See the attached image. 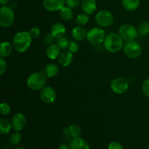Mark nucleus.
Masks as SVG:
<instances>
[{"mask_svg":"<svg viewBox=\"0 0 149 149\" xmlns=\"http://www.w3.org/2000/svg\"><path fill=\"white\" fill-rule=\"evenodd\" d=\"M32 38L29 31H23L15 34L13 39L14 49L19 53H23L30 47L32 42Z\"/></svg>","mask_w":149,"mask_h":149,"instance_id":"nucleus-1","label":"nucleus"},{"mask_svg":"<svg viewBox=\"0 0 149 149\" xmlns=\"http://www.w3.org/2000/svg\"><path fill=\"white\" fill-rule=\"evenodd\" d=\"M125 41L122 39L120 35L116 33H111L106 36L103 42L105 49L109 52L115 53L123 49Z\"/></svg>","mask_w":149,"mask_h":149,"instance_id":"nucleus-2","label":"nucleus"},{"mask_svg":"<svg viewBox=\"0 0 149 149\" xmlns=\"http://www.w3.org/2000/svg\"><path fill=\"white\" fill-rule=\"evenodd\" d=\"M28 87L33 91H41L47 84V76L45 73L37 72L32 73L28 77L26 81Z\"/></svg>","mask_w":149,"mask_h":149,"instance_id":"nucleus-3","label":"nucleus"},{"mask_svg":"<svg viewBox=\"0 0 149 149\" xmlns=\"http://www.w3.org/2000/svg\"><path fill=\"white\" fill-rule=\"evenodd\" d=\"M15 13L11 7L2 5L0 7V25L3 28H9L13 24Z\"/></svg>","mask_w":149,"mask_h":149,"instance_id":"nucleus-4","label":"nucleus"},{"mask_svg":"<svg viewBox=\"0 0 149 149\" xmlns=\"http://www.w3.org/2000/svg\"><path fill=\"white\" fill-rule=\"evenodd\" d=\"M105 38L106 33L102 28H92L87 31V40L93 45H98L103 43Z\"/></svg>","mask_w":149,"mask_h":149,"instance_id":"nucleus-5","label":"nucleus"},{"mask_svg":"<svg viewBox=\"0 0 149 149\" xmlns=\"http://www.w3.org/2000/svg\"><path fill=\"white\" fill-rule=\"evenodd\" d=\"M119 34L125 42L135 41L138 36V29L131 24H124L119 28Z\"/></svg>","mask_w":149,"mask_h":149,"instance_id":"nucleus-6","label":"nucleus"},{"mask_svg":"<svg viewBox=\"0 0 149 149\" xmlns=\"http://www.w3.org/2000/svg\"><path fill=\"white\" fill-rule=\"evenodd\" d=\"M124 53L127 57L135 59L140 57L142 53V47L141 45L135 41L127 42L123 47Z\"/></svg>","mask_w":149,"mask_h":149,"instance_id":"nucleus-7","label":"nucleus"},{"mask_svg":"<svg viewBox=\"0 0 149 149\" xmlns=\"http://www.w3.org/2000/svg\"><path fill=\"white\" fill-rule=\"evenodd\" d=\"M96 23L101 27H109L113 24L114 17L112 13L106 10H102L97 12L95 17Z\"/></svg>","mask_w":149,"mask_h":149,"instance_id":"nucleus-8","label":"nucleus"},{"mask_svg":"<svg viewBox=\"0 0 149 149\" xmlns=\"http://www.w3.org/2000/svg\"><path fill=\"white\" fill-rule=\"evenodd\" d=\"M110 87L113 93L122 95L126 93L129 89V82L123 77H117L112 80Z\"/></svg>","mask_w":149,"mask_h":149,"instance_id":"nucleus-9","label":"nucleus"},{"mask_svg":"<svg viewBox=\"0 0 149 149\" xmlns=\"http://www.w3.org/2000/svg\"><path fill=\"white\" fill-rule=\"evenodd\" d=\"M57 94L55 89L50 86H45L40 92V98L47 104H51L55 102Z\"/></svg>","mask_w":149,"mask_h":149,"instance_id":"nucleus-10","label":"nucleus"},{"mask_svg":"<svg viewBox=\"0 0 149 149\" xmlns=\"http://www.w3.org/2000/svg\"><path fill=\"white\" fill-rule=\"evenodd\" d=\"M65 4V0H43L44 8L48 12L60 11Z\"/></svg>","mask_w":149,"mask_h":149,"instance_id":"nucleus-11","label":"nucleus"},{"mask_svg":"<svg viewBox=\"0 0 149 149\" xmlns=\"http://www.w3.org/2000/svg\"><path fill=\"white\" fill-rule=\"evenodd\" d=\"M12 126L15 131H21L26 124V118L22 113H17L12 117Z\"/></svg>","mask_w":149,"mask_h":149,"instance_id":"nucleus-12","label":"nucleus"},{"mask_svg":"<svg viewBox=\"0 0 149 149\" xmlns=\"http://www.w3.org/2000/svg\"><path fill=\"white\" fill-rule=\"evenodd\" d=\"M50 33L55 39H59L65 36L66 33V28L62 23L57 22L52 26L50 29Z\"/></svg>","mask_w":149,"mask_h":149,"instance_id":"nucleus-13","label":"nucleus"},{"mask_svg":"<svg viewBox=\"0 0 149 149\" xmlns=\"http://www.w3.org/2000/svg\"><path fill=\"white\" fill-rule=\"evenodd\" d=\"M74 59V55L69 50H65L61 52L59 57H58V63L61 65L63 67H68L72 63Z\"/></svg>","mask_w":149,"mask_h":149,"instance_id":"nucleus-14","label":"nucleus"},{"mask_svg":"<svg viewBox=\"0 0 149 149\" xmlns=\"http://www.w3.org/2000/svg\"><path fill=\"white\" fill-rule=\"evenodd\" d=\"M81 7L84 13L90 15L97 9V1L96 0H81Z\"/></svg>","mask_w":149,"mask_h":149,"instance_id":"nucleus-15","label":"nucleus"},{"mask_svg":"<svg viewBox=\"0 0 149 149\" xmlns=\"http://www.w3.org/2000/svg\"><path fill=\"white\" fill-rule=\"evenodd\" d=\"M87 32L82 26L74 27L71 31V36L76 41H83L87 39Z\"/></svg>","mask_w":149,"mask_h":149,"instance_id":"nucleus-16","label":"nucleus"},{"mask_svg":"<svg viewBox=\"0 0 149 149\" xmlns=\"http://www.w3.org/2000/svg\"><path fill=\"white\" fill-rule=\"evenodd\" d=\"M69 146L71 149H90L88 143L80 137L73 138L70 142Z\"/></svg>","mask_w":149,"mask_h":149,"instance_id":"nucleus-17","label":"nucleus"},{"mask_svg":"<svg viewBox=\"0 0 149 149\" xmlns=\"http://www.w3.org/2000/svg\"><path fill=\"white\" fill-rule=\"evenodd\" d=\"M60 54H61V48L57 44L53 43L50 45H48V47L47 48L46 50V55L49 59H57L59 57Z\"/></svg>","mask_w":149,"mask_h":149,"instance_id":"nucleus-18","label":"nucleus"},{"mask_svg":"<svg viewBox=\"0 0 149 149\" xmlns=\"http://www.w3.org/2000/svg\"><path fill=\"white\" fill-rule=\"evenodd\" d=\"M14 47L13 44L9 42H3L0 45V57L6 58L10 56L12 53Z\"/></svg>","mask_w":149,"mask_h":149,"instance_id":"nucleus-19","label":"nucleus"},{"mask_svg":"<svg viewBox=\"0 0 149 149\" xmlns=\"http://www.w3.org/2000/svg\"><path fill=\"white\" fill-rule=\"evenodd\" d=\"M124 8L130 12H133L139 7L141 0H121Z\"/></svg>","mask_w":149,"mask_h":149,"instance_id":"nucleus-20","label":"nucleus"},{"mask_svg":"<svg viewBox=\"0 0 149 149\" xmlns=\"http://www.w3.org/2000/svg\"><path fill=\"white\" fill-rule=\"evenodd\" d=\"M58 71L59 68L56 64L49 63L45 65L44 73L47 78H53L58 74Z\"/></svg>","mask_w":149,"mask_h":149,"instance_id":"nucleus-21","label":"nucleus"},{"mask_svg":"<svg viewBox=\"0 0 149 149\" xmlns=\"http://www.w3.org/2000/svg\"><path fill=\"white\" fill-rule=\"evenodd\" d=\"M13 126L11 122L7 119L1 118L0 119V133L2 135H8L10 132Z\"/></svg>","mask_w":149,"mask_h":149,"instance_id":"nucleus-22","label":"nucleus"},{"mask_svg":"<svg viewBox=\"0 0 149 149\" xmlns=\"http://www.w3.org/2000/svg\"><path fill=\"white\" fill-rule=\"evenodd\" d=\"M59 14L61 18L65 21L71 20L74 17V13H73L72 9L68 7V6H66V7L64 6L59 11Z\"/></svg>","mask_w":149,"mask_h":149,"instance_id":"nucleus-23","label":"nucleus"},{"mask_svg":"<svg viewBox=\"0 0 149 149\" xmlns=\"http://www.w3.org/2000/svg\"><path fill=\"white\" fill-rule=\"evenodd\" d=\"M68 134L70 135V136L72 138H79L80 135H81V130L80 127L78 125H71V126L68 127Z\"/></svg>","mask_w":149,"mask_h":149,"instance_id":"nucleus-24","label":"nucleus"},{"mask_svg":"<svg viewBox=\"0 0 149 149\" xmlns=\"http://www.w3.org/2000/svg\"><path fill=\"white\" fill-rule=\"evenodd\" d=\"M22 140V135L20 131H15L10 135L9 141L12 146H17Z\"/></svg>","mask_w":149,"mask_h":149,"instance_id":"nucleus-25","label":"nucleus"},{"mask_svg":"<svg viewBox=\"0 0 149 149\" xmlns=\"http://www.w3.org/2000/svg\"><path fill=\"white\" fill-rule=\"evenodd\" d=\"M90 21V17L89 15L86 13H81L78 15V16L76 18V23L79 26H83L87 25Z\"/></svg>","mask_w":149,"mask_h":149,"instance_id":"nucleus-26","label":"nucleus"},{"mask_svg":"<svg viewBox=\"0 0 149 149\" xmlns=\"http://www.w3.org/2000/svg\"><path fill=\"white\" fill-rule=\"evenodd\" d=\"M138 31L141 36H146L149 34V22L144 21L139 25Z\"/></svg>","mask_w":149,"mask_h":149,"instance_id":"nucleus-27","label":"nucleus"},{"mask_svg":"<svg viewBox=\"0 0 149 149\" xmlns=\"http://www.w3.org/2000/svg\"><path fill=\"white\" fill-rule=\"evenodd\" d=\"M56 44L61 48V49H66L67 48H68V46H69L70 41L68 40V38L64 36L57 39Z\"/></svg>","mask_w":149,"mask_h":149,"instance_id":"nucleus-28","label":"nucleus"},{"mask_svg":"<svg viewBox=\"0 0 149 149\" xmlns=\"http://www.w3.org/2000/svg\"><path fill=\"white\" fill-rule=\"evenodd\" d=\"M11 112V107L10 105L7 103H1L0 105V113L2 116H7L9 115Z\"/></svg>","mask_w":149,"mask_h":149,"instance_id":"nucleus-29","label":"nucleus"},{"mask_svg":"<svg viewBox=\"0 0 149 149\" xmlns=\"http://www.w3.org/2000/svg\"><path fill=\"white\" fill-rule=\"evenodd\" d=\"M81 0H65V4L71 9L77 8L81 4Z\"/></svg>","mask_w":149,"mask_h":149,"instance_id":"nucleus-30","label":"nucleus"},{"mask_svg":"<svg viewBox=\"0 0 149 149\" xmlns=\"http://www.w3.org/2000/svg\"><path fill=\"white\" fill-rule=\"evenodd\" d=\"M31 36L33 39H38L41 35V30L38 27H33L29 31Z\"/></svg>","mask_w":149,"mask_h":149,"instance_id":"nucleus-31","label":"nucleus"},{"mask_svg":"<svg viewBox=\"0 0 149 149\" xmlns=\"http://www.w3.org/2000/svg\"><path fill=\"white\" fill-rule=\"evenodd\" d=\"M142 91L144 95L149 98V79H146L143 83Z\"/></svg>","mask_w":149,"mask_h":149,"instance_id":"nucleus-32","label":"nucleus"},{"mask_svg":"<svg viewBox=\"0 0 149 149\" xmlns=\"http://www.w3.org/2000/svg\"><path fill=\"white\" fill-rule=\"evenodd\" d=\"M55 39H55V38L52 36V33L49 32V33H47V34L45 35V37H44V39H43V41H44V42H45V44H46V45H52V44L54 43V42H55Z\"/></svg>","mask_w":149,"mask_h":149,"instance_id":"nucleus-33","label":"nucleus"},{"mask_svg":"<svg viewBox=\"0 0 149 149\" xmlns=\"http://www.w3.org/2000/svg\"><path fill=\"white\" fill-rule=\"evenodd\" d=\"M79 49V44L77 43V41H71L70 42L69 46H68V50L72 53H75Z\"/></svg>","mask_w":149,"mask_h":149,"instance_id":"nucleus-34","label":"nucleus"},{"mask_svg":"<svg viewBox=\"0 0 149 149\" xmlns=\"http://www.w3.org/2000/svg\"><path fill=\"white\" fill-rule=\"evenodd\" d=\"M7 65L5 60L3 58H0V75L2 76L7 71Z\"/></svg>","mask_w":149,"mask_h":149,"instance_id":"nucleus-35","label":"nucleus"},{"mask_svg":"<svg viewBox=\"0 0 149 149\" xmlns=\"http://www.w3.org/2000/svg\"><path fill=\"white\" fill-rule=\"evenodd\" d=\"M108 149H124L123 146L117 141H113L108 146Z\"/></svg>","mask_w":149,"mask_h":149,"instance_id":"nucleus-36","label":"nucleus"},{"mask_svg":"<svg viewBox=\"0 0 149 149\" xmlns=\"http://www.w3.org/2000/svg\"><path fill=\"white\" fill-rule=\"evenodd\" d=\"M58 149H71V148H70L69 146L66 145V144H62V145L60 146Z\"/></svg>","mask_w":149,"mask_h":149,"instance_id":"nucleus-37","label":"nucleus"},{"mask_svg":"<svg viewBox=\"0 0 149 149\" xmlns=\"http://www.w3.org/2000/svg\"><path fill=\"white\" fill-rule=\"evenodd\" d=\"M10 1V0H0V4L2 5H6Z\"/></svg>","mask_w":149,"mask_h":149,"instance_id":"nucleus-38","label":"nucleus"},{"mask_svg":"<svg viewBox=\"0 0 149 149\" xmlns=\"http://www.w3.org/2000/svg\"><path fill=\"white\" fill-rule=\"evenodd\" d=\"M13 149H26V148H22V147H17V148H13Z\"/></svg>","mask_w":149,"mask_h":149,"instance_id":"nucleus-39","label":"nucleus"},{"mask_svg":"<svg viewBox=\"0 0 149 149\" xmlns=\"http://www.w3.org/2000/svg\"><path fill=\"white\" fill-rule=\"evenodd\" d=\"M148 149H149V143H148Z\"/></svg>","mask_w":149,"mask_h":149,"instance_id":"nucleus-40","label":"nucleus"}]
</instances>
